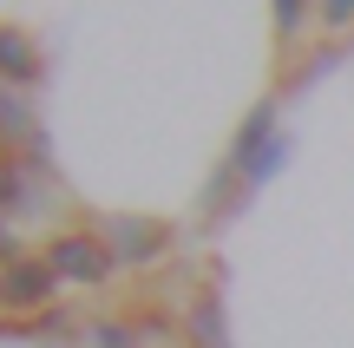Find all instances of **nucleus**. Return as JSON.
<instances>
[{"label": "nucleus", "instance_id": "f257e3e1", "mask_svg": "<svg viewBox=\"0 0 354 348\" xmlns=\"http://www.w3.org/2000/svg\"><path fill=\"white\" fill-rule=\"evenodd\" d=\"M39 263H46V270L53 276H66V283H105V276H112V244H105V237H86V230H73V237H53V244H46V257H39Z\"/></svg>", "mask_w": 354, "mask_h": 348}, {"label": "nucleus", "instance_id": "f03ea898", "mask_svg": "<svg viewBox=\"0 0 354 348\" xmlns=\"http://www.w3.org/2000/svg\"><path fill=\"white\" fill-rule=\"evenodd\" d=\"M105 244H112L118 263H151V257L171 250V223H158V217H112L105 223Z\"/></svg>", "mask_w": 354, "mask_h": 348}, {"label": "nucleus", "instance_id": "7ed1b4c3", "mask_svg": "<svg viewBox=\"0 0 354 348\" xmlns=\"http://www.w3.org/2000/svg\"><path fill=\"white\" fill-rule=\"evenodd\" d=\"M53 283H59V276H53L46 263H26V257H13L7 270H0V309H13V315H33V309H46Z\"/></svg>", "mask_w": 354, "mask_h": 348}, {"label": "nucleus", "instance_id": "20e7f679", "mask_svg": "<svg viewBox=\"0 0 354 348\" xmlns=\"http://www.w3.org/2000/svg\"><path fill=\"white\" fill-rule=\"evenodd\" d=\"M39 79V53L20 26H0V86H33Z\"/></svg>", "mask_w": 354, "mask_h": 348}, {"label": "nucleus", "instance_id": "39448f33", "mask_svg": "<svg viewBox=\"0 0 354 348\" xmlns=\"http://www.w3.org/2000/svg\"><path fill=\"white\" fill-rule=\"evenodd\" d=\"M0 145H33V112L13 105V92H0Z\"/></svg>", "mask_w": 354, "mask_h": 348}, {"label": "nucleus", "instance_id": "423d86ee", "mask_svg": "<svg viewBox=\"0 0 354 348\" xmlns=\"http://www.w3.org/2000/svg\"><path fill=\"white\" fill-rule=\"evenodd\" d=\"M190 336H197V348H223V322H216V296L203 289L197 309H190Z\"/></svg>", "mask_w": 354, "mask_h": 348}, {"label": "nucleus", "instance_id": "0eeeda50", "mask_svg": "<svg viewBox=\"0 0 354 348\" xmlns=\"http://www.w3.org/2000/svg\"><path fill=\"white\" fill-rule=\"evenodd\" d=\"M269 7H276V39L295 46V39L308 33V0H269Z\"/></svg>", "mask_w": 354, "mask_h": 348}, {"label": "nucleus", "instance_id": "6e6552de", "mask_svg": "<svg viewBox=\"0 0 354 348\" xmlns=\"http://www.w3.org/2000/svg\"><path fill=\"white\" fill-rule=\"evenodd\" d=\"M315 13H322V26H348L354 20V0H315Z\"/></svg>", "mask_w": 354, "mask_h": 348}, {"label": "nucleus", "instance_id": "1a4fd4ad", "mask_svg": "<svg viewBox=\"0 0 354 348\" xmlns=\"http://www.w3.org/2000/svg\"><path fill=\"white\" fill-rule=\"evenodd\" d=\"M92 336H99V348H138V342H131V329H118V322H99Z\"/></svg>", "mask_w": 354, "mask_h": 348}, {"label": "nucleus", "instance_id": "9d476101", "mask_svg": "<svg viewBox=\"0 0 354 348\" xmlns=\"http://www.w3.org/2000/svg\"><path fill=\"white\" fill-rule=\"evenodd\" d=\"M7 250H13V244H7V230H0V257H7Z\"/></svg>", "mask_w": 354, "mask_h": 348}]
</instances>
